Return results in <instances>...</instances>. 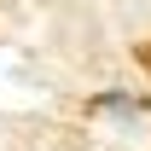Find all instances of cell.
<instances>
[{
  "mask_svg": "<svg viewBox=\"0 0 151 151\" xmlns=\"http://www.w3.org/2000/svg\"><path fill=\"white\" fill-rule=\"evenodd\" d=\"M93 111H116V116H134V111H139V99H128V93H105V99H93Z\"/></svg>",
  "mask_w": 151,
  "mask_h": 151,
  "instance_id": "6da1fadb",
  "label": "cell"
},
{
  "mask_svg": "<svg viewBox=\"0 0 151 151\" xmlns=\"http://www.w3.org/2000/svg\"><path fill=\"white\" fill-rule=\"evenodd\" d=\"M139 64H145V70H151V47H139Z\"/></svg>",
  "mask_w": 151,
  "mask_h": 151,
  "instance_id": "7a4b0ae2",
  "label": "cell"
}]
</instances>
